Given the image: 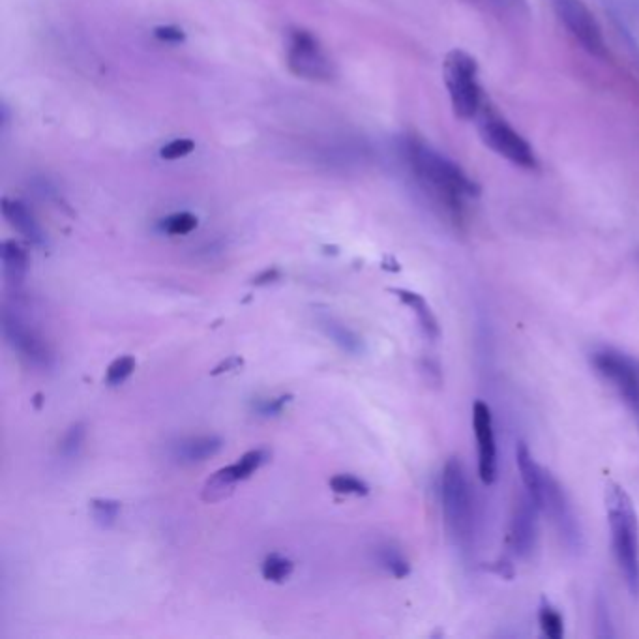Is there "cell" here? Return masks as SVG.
Listing matches in <instances>:
<instances>
[{"mask_svg":"<svg viewBox=\"0 0 639 639\" xmlns=\"http://www.w3.org/2000/svg\"><path fill=\"white\" fill-rule=\"evenodd\" d=\"M402 154L422 194L452 222H461L465 203L478 194L475 182L461 171L460 165L418 139H405Z\"/></svg>","mask_w":639,"mask_h":639,"instance_id":"cell-1","label":"cell"},{"mask_svg":"<svg viewBox=\"0 0 639 639\" xmlns=\"http://www.w3.org/2000/svg\"><path fill=\"white\" fill-rule=\"evenodd\" d=\"M606 510L610 521L611 546L617 566L625 578L630 595L639 598L638 514L623 486L608 482Z\"/></svg>","mask_w":639,"mask_h":639,"instance_id":"cell-2","label":"cell"},{"mask_svg":"<svg viewBox=\"0 0 639 639\" xmlns=\"http://www.w3.org/2000/svg\"><path fill=\"white\" fill-rule=\"evenodd\" d=\"M441 506L448 538L456 550L469 555L475 548V501L469 478L458 458H450L443 467Z\"/></svg>","mask_w":639,"mask_h":639,"instance_id":"cell-3","label":"cell"},{"mask_svg":"<svg viewBox=\"0 0 639 639\" xmlns=\"http://www.w3.org/2000/svg\"><path fill=\"white\" fill-rule=\"evenodd\" d=\"M538 506H540V512H544L550 518L551 525L566 550L580 553L583 550V531H581L580 520L576 516V510L570 503V497L565 488L555 476L551 475L550 471H544Z\"/></svg>","mask_w":639,"mask_h":639,"instance_id":"cell-4","label":"cell"},{"mask_svg":"<svg viewBox=\"0 0 639 639\" xmlns=\"http://www.w3.org/2000/svg\"><path fill=\"white\" fill-rule=\"evenodd\" d=\"M445 83L454 113L460 119H473L480 113L482 94L478 85V68L471 55L458 49L446 55Z\"/></svg>","mask_w":639,"mask_h":639,"instance_id":"cell-5","label":"cell"},{"mask_svg":"<svg viewBox=\"0 0 639 639\" xmlns=\"http://www.w3.org/2000/svg\"><path fill=\"white\" fill-rule=\"evenodd\" d=\"M478 115L480 137L495 154L523 169H535L538 165L535 150L506 120L491 111H480Z\"/></svg>","mask_w":639,"mask_h":639,"instance_id":"cell-6","label":"cell"},{"mask_svg":"<svg viewBox=\"0 0 639 639\" xmlns=\"http://www.w3.org/2000/svg\"><path fill=\"white\" fill-rule=\"evenodd\" d=\"M2 332L8 345L25 358L30 366L49 370L53 366V353L44 340V336L34 327H30L25 317L14 308H4L2 312Z\"/></svg>","mask_w":639,"mask_h":639,"instance_id":"cell-7","label":"cell"},{"mask_svg":"<svg viewBox=\"0 0 639 639\" xmlns=\"http://www.w3.org/2000/svg\"><path fill=\"white\" fill-rule=\"evenodd\" d=\"M593 364L596 372L600 373L606 381H610L611 387L617 390V394L623 398V402L632 411V417L636 418L639 426V368L638 362L626 357L623 353L604 349L596 351L593 355Z\"/></svg>","mask_w":639,"mask_h":639,"instance_id":"cell-8","label":"cell"},{"mask_svg":"<svg viewBox=\"0 0 639 639\" xmlns=\"http://www.w3.org/2000/svg\"><path fill=\"white\" fill-rule=\"evenodd\" d=\"M287 66L293 74L310 81H328L334 70L323 47L308 30H291L287 38Z\"/></svg>","mask_w":639,"mask_h":639,"instance_id":"cell-9","label":"cell"},{"mask_svg":"<svg viewBox=\"0 0 639 639\" xmlns=\"http://www.w3.org/2000/svg\"><path fill=\"white\" fill-rule=\"evenodd\" d=\"M553 12L561 19L568 32L587 49L591 55L604 57L606 44L595 15L583 0H550Z\"/></svg>","mask_w":639,"mask_h":639,"instance_id":"cell-10","label":"cell"},{"mask_svg":"<svg viewBox=\"0 0 639 639\" xmlns=\"http://www.w3.org/2000/svg\"><path fill=\"white\" fill-rule=\"evenodd\" d=\"M473 430L478 450V475L490 486L497 478V441L490 405L482 400H476L473 405Z\"/></svg>","mask_w":639,"mask_h":639,"instance_id":"cell-11","label":"cell"},{"mask_svg":"<svg viewBox=\"0 0 639 639\" xmlns=\"http://www.w3.org/2000/svg\"><path fill=\"white\" fill-rule=\"evenodd\" d=\"M538 512L540 508L527 493L518 497L508 529V546L518 559H527L535 551Z\"/></svg>","mask_w":639,"mask_h":639,"instance_id":"cell-12","label":"cell"},{"mask_svg":"<svg viewBox=\"0 0 639 639\" xmlns=\"http://www.w3.org/2000/svg\"><path fill=\"white\" fill-rule=\"evenodd\" d=\"M222 446L223 441L218 435H192L171 446V456L179 463H201L216 456Z\"/></svg>","mask_w":639,"mask_h":639,"instance_id":"cell-13","label":"cell"},{"mask_svg":"<svg viewBox=\"0 0 639 639\" xmlns=\"http://www.w3.org/2000/svg\"><path fill=\"white\" fill-rule=\"evenodd\" d=\"M2 267H4V278H6V285L12 289L15 297H19L21 293V287L25 283V276H27V268H29V257L27 252L14 242V240H6L2 244Z\"/></svg>","mask_w":639,"mask_h":639,"instance_id":"cell-14","label":"cell"},{"mask_svg":"<svg viewBox=\"0 0 639 639\" xmlns=\"http://www.w3.org/2000/svg\"><path fill=\"white\" fill-rule=\"evenodd\" d=\"M2 214H4V218L8 220V223L15 227L27 240L34 242V244H44V231L40 229V225L34 220V216L30 214L29 209L23 203L4 199L2 201Z\"/></svg>","mask_w":639,"mask_h":639,"instance_id":"cell-15","label":"cell"},{"mask_svg":"<svg viewBox=\"0 0 639 639\" xmlns=\"http://www.w3.org/2000/svg\"><path fill=\"white\" fill-rule=\"evenodd\" d=\"M319 327L325 332V336L336 343L347 355H362L366 351L364 340L358 336L355 330L345 327L342 321L334 319L332 315H319Z\"/></svg>","mask_w":639,"mask_h":639,"instance_id":"cell-16","label":"cell"},{"mask_svg":"<svg viewBox=\"0 0 639 639\" xmlns=\"http://www.w3.org/2000/svg\"><path fill=\"white\" fill-rule=\"evenodd\" d=\"M516 461H518V469H520L521 482H523V488L525 493L535 501L538 505V499H540V490H542V480H544V471L538 463H536L529 446L525 443L518 445L516 450ZM540 508V506H538Z\"/></svg>","mask_w":639,"mask_h":639,"instance_id":"cell-17","label":"cell"},{"mask_svg":"<svg viewBox=\"0 0 639 639\" xmlns=\"http://www.w3.org/2000/svg\"><path fill=\"white\" fill-rule=\"evenodd\" d=\"M392 293L400 298L405 306H409L415 312L418 325L424 330V334L430 340H437L441 334V328H439V321L431 312L430 304L426 302V298L418 293H413V291H407V289H392Z\"/></svg>","mask_w":639,"mask_h":639,"instance_id":"cell-18","label":"cell"},{"mask_svg":"<svg viewBox=\"0 0 639 639\" xmlns=\"http://www.w3.org/2000/svg\"><path fill=\"white\" fill-rule=\"evenodd\" d=\"M240 480L235 465H227L220 471H216L214 475L210 476L209 480L205 482V488H203V501L205 503H220L225 497H229L235 486H237Z\"/></svg>","mask_w":639,"mask_h":639,"instance_id":"cell-19","label":"cell"},{"mask_svg":"<svg viewBox=\"0 0 639 639\" xmlns=\"http://www.w3.org/2000/svg\"><path fill=\"white\" fill-rule=\"evenodd\" d=\"M375 557H377V563L383 566L387 572H390L394 578L402 580L407 578L411 574V565L409 561L403 557L402 551L398 550L396 546L392 544H383L375 550Z\"/></svg>","mask_w":639,"mask_h":639,"instance_id":"cell-20","label":"cell"},{"mask_svg":"<svg viewBox=\"0 0 639 639\" xmlns=\"http://www.w3.org/2000/svg\"><path fill=\"white\" fill-rule=\"evenodd\" d=\"M538 623H540V630L546 638L561 639L565 636L563 615L555 610L546 598L542 600L540 610H538Z\"/></svg>","mask_w":639,"mask_h":639,"instance_id":"cell-21","label":"cell"},{"mask_svg":"<svg viewBox=\"0 0 639 639\" xmlns=\"http://www.w3.org/2000/svg\"><path fill=\"white\" fill-rule=\"evenodd\" d=\"M293 570H295L293 561L283 557L280 553H270L261 566L263 578L272 581V583H283V581L289 580Z\"/></svg>","mask_w":639,"mask_h":639,"instance_id":"cell-22","label":"cell"},{"mask_svg":"<svg viewBox=\"0 0 639 639\" xmlns=\"http://www.w3.org/2000/svg\"><path fill=\"white\" fill-rule=\"evenodd\" d=\"M85 435H87V430H85L83 422H77L74 426H70V430L64 433V437L59 443L60 456L66 460H74L83 446Z\"/></svg>","mask_w":639,"mask_h":639,"instance_id":"cell-23","label":"cell"},{"mask_svg":"<svg viewBox=\"0 0 639 639\" xmlns=\"http://www.w3.org/2000/svg\"><path fill=\"white\" fill-rule=\"evenodd\" d=\"M90 512H92V518L100 525V527H111L115 525V521L119 518L120 503L119 501H113V499H94L90 503Z\"/></svg>","mask_w":639,"mask_h":639,"instance_id":"cell-24","label":"cell"},{"mask_svg":"<svg viewBox=\"0 0 639 639\" xmlns=\"http://www.w3.org/2000/svg\"><path fill=\"white\" fill-rule=\"evenodd\" d=\"M330 488L342 495H368L370 486L353 475H336L330 478Z\"/></svg>","mask_w":639,"mask_h":639,"instance_id":"cell-25","label":"cell"},{"mask_svg":"<svg viewBox=\"0 0 639 639\" xmlns=\"http://www.w3.org/2000/svg\"><path fill=\"white\" fill-rule=\"evenodd\" d=\"M135 370L134 357H119L111 362V366L107 368L105 381L109 387H119L122 385Z\"/></svg>","mask_w":639,"mask_h":639,"instance_id":"cell-26","label":"cell"},{"mask_svg":"<svg viewBox=\"0 0 639 639\" xmlns=\"http://www.w3.org/2000/svg\"><path fill=\"white\" fill-rule=\"evenodd\" d=\"M197 227V218L190 212H177L162 222V229L169 235H188Z\"/></svg>","mask_w":639,"mask_h":639,"instance_id":"cell-27","label":"cell"},{"mask_svg":"<svg viewBox=\"0 0 639 639\" xmlns=\"http://www.w3.org/2000/svg\"><path fill=\"white\" fill-rule=\"evenodd\" d=\"M595 625L598 638H613L615 636L613 625H611L610 608L602 596H598V600H596Z\"/></svg>","mask_w":639,"mask_h":639,"instance_id":"cell-28","label":"cell"},{"mask_svg":"<svg viewBox=\"0 0 639 639\" xmlns=\"http://www.w3.org/2000/svg\"><path fill=\"white\" fill-rule=\"evenodd\" d=\"M194 147V141H190V139H175V141H171L169 145H165L164 149L160 150V156L164 160H179V158L188 156L194 150Z\"/></svg>","mask_w":639,"mask_h":639,"instance_id":"cell-29","label":"cell"},{"mask_svg":"<svg viewBox=\"0 0 639 639\" xmlns=\"http://www.w3.org/2000/svg\"><path fill=\"white\" fill-rule=\"evenodd\" d=\"M293 396H280V398H272V400H261L255 403V411L261 417H276L283 411V407L291 402Z\"/></svg>","mask_w":639,"mask_h":639,"instance_id":"cell-30","label":"cell"},{"mask_svg":"<svg viewBox=\"0 0 639 639\" xmlns=\"http://www.w3.org/2000/svg\"><path fill=\"white\" fill-rule=\"evenodd\" d=\"M478 2L490 6L491 10L505 14V12H520L525 0H478Z\"/></svg>","mask_w":639,"mask_h":639,"instance_id":"cell-31","label":"cell"},{"mask_svg":"<svg viewBox=\"0 0 639 639\" xmlns=\"http://www.w3.org/2000/svg\"><path fill=\"white\" fill-rule=\"evenodd\" d=\"M156 36L162 42H171V44H179V42L184 40L182 30L175 29V27H160V29H156Z\"/></svg>","mask_w":639,"mask_h":639,"instance_id":"cell-32","label":"cell"},{"mask_svg":"<svg viewBox=\"0 0 639 639\" xmlns=\"http://www.w3.org/2000/svg\"><path fill=\"white\" fill-rule=\"evenodd\" d=\"M276 280H280V272L276 270V268H272V270H265V272H261L253 283L255 285H268V283H274Z\"/></svg>","mask_w":639,"mask_h":639,"instance_id":"cell-33","label":"cell"},{"mask_svg":"<svg viewBox=\"0 0 639 639\" xmlns=\"http://www.w3.org/2000/svg\"><path fill=\"white\" fill-rule=\"evenodd\" d=\"M238 366H242V358L238 357H229L225 362H222L212 375H220L223 372H231V370H237Z\"/></svg>","mask_w":639,"mask_h":639,"instance_id":"cell-34","label":"cell"},{"mask_svg":"<svg viewBox=\"0 0 639 639\" xmlns=\"http://www.w3.org/2000/svg\"><path fill=\"white\" fill-rule=\"evenodd\" d=\"M638 368H639V362H638Z\"/></svg>","mask_w":639,"mask_h":639,"instance_id":"cell-35","label":"cell"},{"mask_svg":"<svg viewBox=\"0 0 639 639\" xmlns=\"http://www.w3.org/2000/svg\"><path fill=\"white\" fill-rule=\"evenodd\" d=\"M638 257H639V255H638Z\"/></svg>","mask_w":639,"mask_h":639,"instance_id":"cell-36","label":"cell"}]
</instances>
